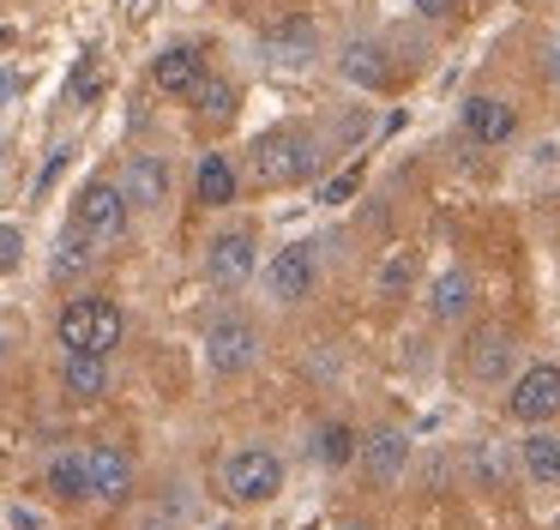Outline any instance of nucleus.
<instances>
[{"label":"nucleus","instance_id":"1","mask_svg":"<svg viewBox=\"0 0 560 530\" xmlns=\"http://www.w3.org/2000/svg\"><path fill=\"white\" fill-rule=\"evenodd\" d=\"M55 337H61V349L109 356V349L127 337V320H121V308H115L109 296H79V301H67V308H61V320H55Z\"/></svg>","mask_w":560,"mask_h":530},{"label":"nucleus","instance_id":"2","mask_svg":"<svg viewBox=\"0 0 560 530\" xmlns=\"http://www.w3.org/2000/svg\"><path fill=\"white\" fill-rule=\"evenodd\" d=\"M218 488H223V500H235V506H266V500H278V488H283V458L271 452V446H242V452H230L218 464Z\"/></svg>","mask_w":560,"mask_h":530},{"label":"nucleus","instance_id":"3","mask_svg":"<svg viewBox=\"0 0 560 530\" xmlns=\"http://www.w3.org/2000/svg\"><path fill=\"white\" fill-rule=\"evenodd\" d=\"M314 163H319L314 139L295 132V127H271L254 139V175L266 181V187H295V181L314 175Z\"/></svg>","mask_w":560,"mask_h":530},{"label":"nucleus","instance_id":"4","mask_svg":"<svg viewBox=\"0 0 560 530\" xmlns=\"http://www.w3.org/2000/svg\"><path fill=\"white\" fill-rule=\"evenodd\" d=\"M127 211H133V205H127L121 181H91L73 199V229H85L97 247H109V241L127 235Z\"/></svg>","mask_w":560,"mask_h":530},{"label":"nucleus","instance_id":"5","mask_svg":"<svg viewBox=\"0 0 560 530\" xmlns=\"http://www.w3.org/2000/svg\"><path fill=\"white\" fill-rule=\"evenodd\" d=\"M506 416L524 422V428H542V422L560 416V368H555V361H536V368L512 373Z\"/></svg>","mask_w":560,"mask_h":530},{"label":"nucleus","instance_id":"6","mask_svg":"<svg viewBox=\"0 0 560 530\" xmlns=\"http://www.w3.org/2000/svg\"><path fill=\"white\" fill-rule=\"evenodd\" d=\"M259 272V241L254 229H223V235H211L206 247V277L218 289H247Z\"/></svg>","mask_w":560,"mask_h":530},{"label":"nucleus","instance_id":"7","mask_svg":"<svg viewBox=\"0 0 560 530\" xmlns=\"http://www.w3.org/2000/svg\"><path fill=\"white\" fill-rule=\"evenodd\" d=\"M314 284H319L314 241H290V247L271 253V265H266V296L271 301H302V296H314Z\"/></svg>","mask_w":560,"mask_h":530},{"label":"nucleus","instance_id":"8","mask_svg":"<svg viewBox=\"0 0 560 530\" xmlns=\"http://www.w3.org/2000/svg\"><path fill=\"white\" fill-rule=\"evenodd\" d=\"M464 361H470V380L476 385H506L512 380V361H518V344H512L506 325H476Z\"/></svg>","mask_w":560,"mask_h":530},{"label":"nucleus","instance_id":"9","mask_svg":"<svg viewBox=\"0 0 560 530\" xmlns=\"http://www.w3.org/2000/svg\"><path fill=\"white\" fill-rule=\"evenodd\" d=\"M206 361L211 373H247L259 361V332L247 320H218L206 332Z\"/></svg>","mask_w":560,"mask_h":530},{"label":"nucleus","instance_id":"10","mask_svg":"<svg viewBox=\"0 0 560 530\" xmlns=\"http://www.w3.org/2000/svg\"><path fill=\"white\" fill-rule=\"evenodd\" d=\"M458 120H464V139H476V145H512L518 139V108L500 103V96H488V91L464 96Z\"/></svg>","mask_w":560,"mask_h":530},{"label":"nucleus","instance_id":"11","mask_svg":"<svg viewBox=\"0 0 560 530\" xmlns=\"http://www.w3.org/2000/svg\"><path fill=\"white\" fill-rule=\"evenodd\" d=\"M355 464L368 470V482L392 488V482L410 470V434H404V428H374L362 446H355Z\"/></svg>","mask_w":560,"mask_h":530},{"label":"nucleus","instance_id":"12","mask_svg":"<svg viewBox=\"0 0 560 530\" xmlns=\"http://www.w3.org/2000/svg\"><path fill=\"white\" fill-rule=\"evenodd\" d=\"M170 187H175V169L163 163V157H151V151L127 157L121 193H127V205H133V211H158V205L170 199Z\"/></svg>","mask_w":560,"mask_h":530},{"label":"nucleus","instance_id":"13","mask_svg":"<svg viewBox=\"0 0 560 530\" xmlns=\"http://www.w3.org/2000/svg\"><path fill=\"white\" fill-rule=\"evenodd\" d=\"M199 79H206V48L199 43H170L151 60V84H158L163 96H187Z\"/></svg>","mask_w":560,"mask_h":530},{"label":"nucleus","instance_id":"14","mask_svg":"<svg viewBox=\"0 0 560 530\" xmlns=\"http://www.w3.org/2000/svg\"><path fill=\"white\" fill-rule=\"evenodd\" d=\"M85 470H91V500L121 506L127 494H133V458L115 452V446H91V452H85Z\"/></svg>","mask_w":560,"mask_h":530},{"label":"nucleus","instance_id":"15","mask_svg":"<svg viewBox=\"0 0 560 530\" xmlns=\"http://www.w3.org/2000/svg\"><path fill=\"white\" fill-rule=\"evenodd\" d=\"M55 380H61L67 398H79V404H91V398L109 392V356H85V349H61V368H55Z\"/></svg>","mask_w":560,"mask_h":530},{"label":"nucleus","instance_id":"16","mask_svg":"<svg viewBox=\"0 0 560 530\" xmlns=\"http://www.w3.org/2000/svg\"><path fill=\"white\" fill-rule=\"evenodd\" d=\"M314 48H319V24L302 19V12L266 31V60H278V67H307V60H314Z\"/></svg>","mask_w":560,"mask_h":530},{"label":"nucleus","instance_id":"17","mask_svg":"<svg viewBox=\"0 0 560 530\" xmlns=\"http://www.w3.org/2000/svg\"><path fill=\"white\" fill-rule=\"evenodd\" d=\"M338 72L355 84V91H386V79H392V67H386V48L380 43H343V55H338Z\"/></svg>","mask_w":560,"mask_h":530},{"label":"nucleus","instance_id":"18","mask_svg":"<svg viewBox=\"0 0 560 530\" xmlns=\"http://www.w3.org/2000/svg\"><path fill=\"white\" fill-rule=\"evenodd\" d=\"M470 313H476V277L458 272V265H452V272H440L434 277V320L440 325H464Z\"/></svg>","mask_w":560,"mask_h":530},{"label":"nucleus","instance_id":"19","mask_svg":"<svg viewBox=\"0 0 560 530\" xmlns=\"http://www.w3.org/2000/svg\"><path fill=\"white\" fill-rule=\"evenodd\" d=\"M187 103H194V115L206 120V127H230L235 108H242V91H235L230 79H218V72H206V79L187 91Z\"/></svg>","mask_w":560,"mask_h":530},{"label":"nucleus","instance_id":"20","mask_svg":"<svg viewBox=\"0 0 560 530\" xmlns=\"http://www.w3.org/2000/svg\"><path fill=\"white\" fill-rule=\"evenodd\" d=\"M518 464H524V476H530L536 488H560V434L536 428L530 440H524Z\"/></svg>","mask_w":560,"mask_h":530},{"label":"nucleus","instance_id":"21","mask_svg":"<svg viewBox=\"0 0 560 530\" xmlns=\"http://www.w3.org/2000/svg\"><path fill=\"white\" fill-rule=\"evenodd\" d=\"M194 199L199 205H230L235 199V163L223 151H206L194 169Z\"/></svg>","mask_w":560,"mask_h":530},{"label":"nucleus","instance_id":"22","mask_svg":"<svg viewBox=\"0 0 560 530\" xmlns=\"http://www.w3.org/2000/svg\"><path fill=\"white\" fill-rule=\"evenodd\" d=\"M49 494H55V500H67V506L91 500V470H85V452H61V458H49Z\"/></svg>","mask_w":560,"mask_h":530},{"label":"nucleus","instance_id":"23","mask_svg":"<svg viewBox=\"0 0 560 530\" xmlns=\"http://www.w3.org/2000/svg\"><path fill=\"white\" fill-rule=\"evenodd\" d=\"M91 253H97V241H91L85 229H73V235L55 241V253H49L55 284H73V277H85V272H91Z\"/></svg>","mask_w":560,"mask_h":530},{"label":"nucleus","instance_id":"24","mask_svg":"<svg viewBox=\"0 0 560 530\" xmlns=\"http://www.w3.org/2000/svg\"><path fill=\"white\" fill-rule=\"evenodd\" d=\"M314 452L326 458L331 470H343V464L355 458V434L343 428V422H326V428H319V446H314Z\"/></svg>","mask_w":560,"mask_h":530},{"label":"nucleus","instance_id":"25","mask_svg":"<svg viewBox=\"0 0 560 530\" xmlns=\"http://www.w3.org/2000/svg\"><path fill=\"white\" fill-rule=\"evenodd\" d=\"M410 272H416V253H410V247H398L386 265H380V301H398V296H404V284H410Z\"/></svg>","mask_w":560,"mask_h":530},{"label":"nucleus","instance_id":"26","mask_svg":"<svg viewBox=\"0 0 560 530\" xmlns=\"http://www.w3.org/2000/svg\"><path fill=\"white\" fill-rule=\"evenodd\" d=\"M25 260V229L19 223H0V272H13Z\"/></svg>","mask_w":560,"mask_h":530},{"label":"nucleus","instance_id":"27","mask_svg":"<svg viewBox=\"0 0 560 530\" xmlns=\"http://www.w3.org/2000/svg\"><path fill=\"white\" fill-rule=\"evenodd\" d=\"M536 67H542V84H548V91H560V31L542 43V60H536Z\"/></svg>","mask_w":560,"mask_h":530},{"label":"nucleus","instance_id":"28","mask_svg":"<svg viewBox=\"0 0 560 530\" xmlns=\"http://www.w3.org/2000/svg\"><path fill=\"white\" fill-rule=\"evenodd\" d=\"M350 193H355V169H350V175H338L331 187H319V199H326V205H338V199H350Z\"/></svg>","mask_w":560,"mask_h":530},{"label":"nucleus","instance_id":"29","mask_svg":"<svg viewBox=\"0 0 560 530\" xmlns=\"http://www.w3.org/2000/svg\"><path fill=\"white\" fill-rule=\"evenodd\" d=\"M416 12H422V19H446L452 7H458V0H410Z\"/></svg>","mask_w":560,"mask_h":530},{"label":"nucleus","instance_id":"30","mask_svg":"<svg viewBox=\"0 0 560 530\" xmlns=\"http://www.w3.org/2000/svg\"><path fill=\"white\" fill-rule=\"evenodd\" d=\"M139 530H170V518H163V512H145V518H139Z\"/></svg>","mask_w":560,"mask_h":530},{"label":"nucleus","instance_id":"31","mask_svg":"<svg viewBox=\"0 0 560 530\" xmlns=\"http://www.w3.org/2000/svg\"><path fill=\"white\" fill-rule=\"evenodd\" d=\"M7 96H13V72H0V103H7Z\"/></svg>","mask_w":560,"mask_h":530},{"label":"nucleus","instance_id":"32","mask_svg":"<svg viewBox=\"0 0 560 530\" xmlns=\"http://www.w3.org/2000/svg\"><path fill=\"white\" fill-rule=\"evenodd\" d=\"M343 530H368V525H362V518H350V525H343Z\"/></svg>","mask_w":560,"mask_h":530},{"label":"nucleus","instance_id":"33","mask_svg":"<svg viewBox=\"0 0 560 530\" xmlns=\"http://www.w3.org/2000/svg\"><path fill=\"white\" fill-rule=\"evenodd\" d=\"M0 356H7V337H0Z\"/></svg>","mask_w":560,"mask_h":530},{"label":"nucleus","instance_id":"34","mask_svg":"<svg viewBox=\"0 0 560 530\" xmlns=\"http://www.w3.org/2000/svg\"><path fill=\"white\" fill-rule=\"evenodd\" d=\"M211 530H230V525H211Z\"/></svg>","mask_w":560,"mask_h":530}]
</instances>
